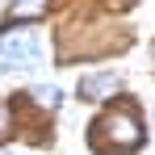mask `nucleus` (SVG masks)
Segmentation results:
<instances>
[{
    "label": "nucleus",
    "mask_w": 155,
    "mask_h": 155,
    "mask_svg": "<svg viewBox=\"0 0 155 155\" xmlns=\"http://www.w3.org/2000/svg\"><path fill=\"white\" fill-rule=\"evenodd\" d=\"M92 143H97L101 155H130L143 143V126H138V117L130 109H113L92 126Z\"/></svg>",
    "instance_id": "nucleus-1"
},
{
    "label": "nucleus",
    "mask_w": 155,
    "mask_h": 155,
    "mask_svg": "<svg viewBox=\"0 0 155 155\" xmlns=\"http://www.w3.org/2000/svg\"><path fill=\"white\" fill-rule=\"evenodd\" d=\"M117 88H122V80L113 76V71H101V76H84L80 80V97H84V101H109V97H117Z\"/></svg>",
    "instance_id": "nucleus-2"
},
{
    "label": "nucleus",
    "mask_w": 155,
    "mask_h": 155,
    "mask_svg": "<svg viewBox=\"0 0 155 155\" xmlns=\"http://www.w3.org/2000/svg\"><path fill=\"white\" fill-rule=\"evenodd\" d=\"M0 54L13 59V63H34L38 59V38H29V34H4L0 38Z\"/></svg>",
    "instance_id": "nucleus-3"
},
{
    "label": "nucleus",
    "mask_w": 155,
    "mask_h": 155,
    "mask_svg": "<svg viewBox=\"0 0 155 155\" xmlns=\"http://www.w3.org/2000/svg\"><path fill=\"white\" fill-rule=\"evenodd\" d=\"M46 13V0H13L8 4V21H34Z\"/></svg>",
    "instance_id": "nucleus-4"
},
{
    "label": "nucleus",
    "mask_w": 155,
    "mask_h": 155,
    "mask_svg": "<svg viewBox=\"0 0 155 155\" xmlns=\"http://www.w3.org/2000/svg\"><path fill=\"white\" fill-rule=\"evenodd\" d=\"M29 97H34L38 105H46V109H54V105H59V88H51V84H38Z\"/></svg>",
    "instance_id": "nucleus-5"
},
{
    "label": "nucleus",
    "mask_w": 155,
    "mask_h": 155,
    "mask_svg": "<svg viewBox=\"0 0 155 155\" xmlns=\"http://www.w3.org/2000/svg\"><path fill=\"white\" fill-rule=\"evenodd\" d=\"M4 134H8V109H4V101H0V143H4Z\"/></svg>",
    "instance_id": "nucleus-6"
},
{
    "label": "nucleus",
    "mask_w": 155,
    "mask_h": 155,
    "mask_svg": "<svg viewBox=\"0 0 155 155\" xmlns=\"http://www.w3.org/2000/svg\"><path fill=\"white\" fill-rule=\"evenodd\" d=\"M0 155H13V151H0Z\"/></svg>",
    "instance_id": "nucleus-7"
}]
</instances>
